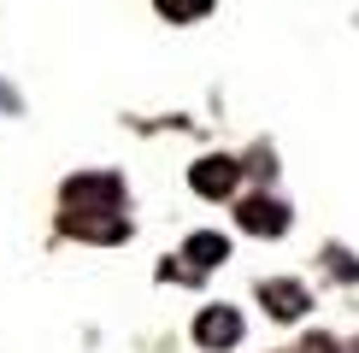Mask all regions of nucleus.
Listing matches in <instances>:
<instances>
[{"instance_id":"nucleus-1","label":"nucleus","mask_w":359,"mask_h":353,"mask_svg":"<svg viewBox=\"0 0 359 353\" xmlns=\"http://www.w3.org/2000/svg\"><path fill=\"white\" fill-rule=\"evenodd\" d=\"M65 212H124V183L112 171L71 176L65 183Z\"/></svg>"},{"instance_id":"nucleus-2","label":"nucleus","mask_w":359,"mask_h":353,"mask_svg":"<svg viewBox=\"0 0 359 353\" xmlns=\"http://www.w3.org/2000/svg\"><path fill=\"white\" fill-rule=\"evenodd\" d=\"M189 183H194V195L224 200V195H236V183H242V165H236L230 153H206V159H194Z\"/></svg>"},{"instance_id":"nucleus-3","label":"nucleus","mask_w":359,"mask_h":353,"mask_svg":"<svg viewBox=\"0 0 359 353\" xmlns=\"http://www.w3.org/2000/svg\"><path fill=\"white\" fill-rule=\"evenodd\" d=\"M194 342L212 347V353L236 347V342H242V312H236V306H206V312L194 318Z\"/></svg>"},{"instance_id":"nucleus-4","label":"nucleus","mask_w":359,"mask_h":353,"mask_svg":"<svg viewBox=\"0 0 359 353\" xmlns=\"http://www.w3.org/2000/svg\"><path fill=\"white\" fill-rule=\"evenodd\" d=\"M65 235H83V242H124L130 212H65Z\"/></svg>"},{"instance_id":"nucleus-5","label":"nucleus","mask_w":359,"mask_h":353,"mask_svg":"<svg viewBox=\"0 0 359 353\" xmlns=\"http://www.w3.org/2000/svg\"><path fill=\"white\" fill-rule=\"evenodd\" d=\"M242 230H253V235H283L289 230V206L283 200H271V195H253V200H242Z\"/></svg>"},{"instance_id":"nucleus-6","label":"nucleus","mask_w":359,"mask_h":353,"mask_svg":"<svg viewBox=\"0 0 359 353\" xmlns=\"http://www.w3.org/2000/svg\"><path fill=\"white\" fill-rule=\"evenodd\" d=\"M259 300H265V312L271 318H301L306 312V289L301 283H289V277H271V283H259Z\"/></svg>"},{"instance_id":"nucleus-7","label":"nucleus","mask_w":359,"mask_h":353,"mask_svg":"<svg viewBox=\"0 0 359 353\" xmlns=\"http://www.w3.org/2000/svg\"><path fill=\"white\" fill-rule=\"evenodd\" d=\"M183 259H194V271H212V265L230 259V242H224L218 230H194L189 247H183Z\"/></svg>"},{"instance_id":"nucleus-8","label":"nucleus","mask_w":359,"mask_h":353,"mask_svg":"<svg viewBox=\"0 0 359 353\" xmlns=\"http://www.w3.org/2000/svg\"><path fill=\"white\" fill-rule=\"evenodd\" d=\"M165 18H177V24H194V18H206L212 12V0H154Z\"/></svg>"},{"instance_id":"nucleus-9","label":"nucleus","mask_w":359,"mask_h":353,"mask_svg":"<svg viewBox=\"0 0 359 353\" xmlns=\"http://www.w3.org/2000/svg\"><path fill=\"white\" fill-rule=\"evenodd\" d=\"M301 353H341V347L330 342V335H306V342H301Z\"/></svg>"},{"instance_id":"nucleus-10","label":"nucleus","mask_w":359,"mask_h":353,"mask_svg":"<svg viewBox=\"0 0 359 353\" xmlns=\"http://www.w3.org/2000/svg\"><path fill=\"white\" fill-rule=\"evenodd\" d=\"M330 265H336V277H359V265L341 254V247H330Z\"/></svg>"}]
</instances>
